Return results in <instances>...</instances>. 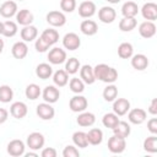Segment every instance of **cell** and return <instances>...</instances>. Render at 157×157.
<instances>
[{
    "mask_svg": "<svg viewBox=\"0 0 157 157\" xmlns=\"http://www.w3.org/2000/svg\"><path fill=\"white\" fill-rule=\"evenodd\" d=\"M139 33L142 38L150 39L156 34V25L153 21H144L139 26Z\"/></svg>",
    "mask_w": 157,
    "mask_h": 157,
    "instance_id": "cell-15",
    "label": "cell"
},
{
    "mask_svg": "<svg viewBox=\"0 0 157 157\" xmlns=\"http://www.w3.org/2000/svg\"><path fill=\"white\" fill-rule=\"evenodd\" d=\"M118 80V71H117V69H114V67H109V71H108V74H107V77H105V80H104V82L105 83H114L115 81Z\"/></svg>",
    "mask_w": 157,
    "mask_h": 157,
    "instance_id": "cell-46",
    "label": "cell"
},
{
    "mask_svg": "<svg viewBox=\"0 0 157 157\" xmlns=\"http://www.w3.org/2000/svg\"><path fill=\"white\" fill-rule=\"evenodd\" d=\"M42 97L44 99V102L47 103H55L59 101L60 98V91L59 88L55 86V85H49V86H45L43 92H42Z\"/></svg>",
    "mask_w": 157,
    "mask_h": 157,
    "instance_id": "cell-8",
    "label": "cell"
},
{
    "mask_svg": "<svg viewBox=\"0 0 157 157\" xmlns=\"http://www.w3.org/2000/svg\"><path fill=\"white\" fill-rule=\"evenodd\" d=\"M120 119L118 118V115L113 112V113H105L104 115H103V118H102V124L105 126V128H109V129H113L117 124H118V121H119Z\"/></svg>",
    "mask_w": 157,
    "mask_h": 157,
    "instance_id": "cell-42",
    "label": "cell"
},
{
    "mask_svg": "<svg viewBox=\"0 0 157 157\" xmlns=\"http://www.w3.org/2000/svg\"><path fill=\"white\" fill-rule=\"evenodd\" d=\"M146 118H147V113L142 108H134V109H129L128 112V119L131 124L140 125L146 120Z\"/></svg>",
    "mask_w": 157,
    "mask_h": 157,
    "instance_id": "cell-10",
    "label": "cell"
},
{
    "mask_svg": "<svg viewBox=\"0 0 157 157\" xmlns=\"http://www.w3.org/2000/svg\"><path fill=\"white\" fill-rule=\"evenodd\" d=\"M4 45H5V43H4V40L0 38V54H1L2 50H4Z\"/></svg>",
    "mask_w": 157,
    "mask_h": 157,
    "instance_id": "cell-52",
    "label": "cell"
},
{
    "mask_svg": "<svg viewBox=\"0 0 157 157\" xmlns=\"http://www.w3.org/2000/svg\"><path fill=\"white\" fill-rule=\"evenodd\" d=\"M56 155H58V152L54 147H45L40 152L42 157H56Z\"/></svg>",
    "mask_w": 157,
    "mask_h": 157,
    "instance_id": "cell-47",
    "label": "cell"
},
{
    "mask_svg": "<svg viewBox=\"0 0 157 157\" xmlns=\"http://www.w3.org/2000/svg\"><path fill=\"white\" fill-rule=\"evenodd\" d=\"M147 130H148L151 134H153V135L157 134V119H156V118H151V119L147 121Z\"/></svg>",
    "mask_w": 157,
    "mask_h": 157,
    "instance_id": "cell-48",
    "label": "cell"
},
{
    "mask_svg": "<svg viewBox=\"0 0 157 157\" xmlns=\"http://www.w3.org/2000/svg\"><path fill=\"white\" fill-rule=\"evenodd\" d=\"M2 29H4V22L0 21V34H2Z\"/></svg>",
    "mask_w": 157,
    "mask_h": 157,
    "instance_id": "cell-54",
    "label": "cell"
},
{
    "mask_svg": "<svg viewBox=\"0 0 157 157\" xmlns=\"http://www.w3.org/2000/svg\"><path fill=\"white\" fill-rule=\"evenodd\" d=\"M13 98V91L9 85H1L0 86V102L2 103H10Z\"/></svg>",
    "mask_w": 157,
    "mask_h": 157,
    "instance_id": "cell-40",
    "label": "cell"
},
{
    "mask_svg": "<svg viewBox=\"0 0 157 157\" xmlns=\"http://www.w3.org/2000/svg\"><path fill=\"white\" fill-rule=\"evenodd\" d=\"M72 142L76 147L80 148H86L88 146V140H87V132L85 131H75L72 134Z\"/></svg>",
    "mask_w": 157,
    "mask_h": 157,
    "instance_id": "cell-32",
    "label": "cell"
},
{
    "mask_svg": "<svg viewBox=\"0 0 157 157\" xmlns=\"http://www.w3.org/2000/svg\"><path fill=\"white\" fill-rule=\"evenodd\" d=\"M15 16H16V23H17V25H21V26L32 25V22H33V20H34L33 13H32L29 10H27V9L18 10Z\"/></svg>",
    "mask_w": 157,
    "mask_h": 157,
    "instance_id": "cell-20",
    "label": "cell"
},
{
    "mask_svg": "<svg viewBox=\"0 0 157 157\" xmlns=\"http://www.w3.org/2000/svg\"><path fill=\"white\" fill-rule=\"evenodd\" d=\"M112 130H113V134H115V135H118V136H121V137H125V139H126V137L130 135V132H131L130 125H129L126 121H124V120H119L118 124H117Z\"/></svg>",
    "mask_w": 157,
    "mask_h": 157,
    "instance_id": "cell-30",
    "label": "cell"
},
{
    "mask_svg": "<svg viewBox=\"0 0 157 157\" xmlns=\"http://www.w3.org/2000/svg\"><path fill=\"white\" fill-rule=\"evenodd\" d=\"M63 156L64 157H78L80 152L75 145H67L63 150Z\"/></svg>",
    "mask_w": 157,
    "mask_h": 157,
    "instance_id": "cell-44",
    "label": "cell"
},
{
    "mask_svg": "<svg viewBox=\"0 0 157 157\" xmlns=\"http://www.w3.org/2000/svg\"><path fill=\"white\" fill-rule=\"evenodd\" d=\"M36 75L42 80H48L53 75V67L48 63H40L36 67Z\"/></svg>",
    "mask_w": 157,
    "mask_h": 157,
    "instance_id": "cell-26",
    "label": "cell"
},
{
    "mask_svg": "<svg viewBox=\"0 0 157 157\" xmlns=\"http://www.w3.org/2000/svg\"><path fill=\"white\" fill-rule=\"evenodd\" d=\"M109 65H107V64H97L94 67H93V74H94V77H96V80H99V81H102V82H104V80H105V77H107V74H108V71H109Z\"/></svg>",
    "mask_w": 157,
    "mask_h": 157,
    "instance_id": "cell-36",
    "label": "cell"
},
{
    "mask_svg": "<svg viewBox=\"0 0 157 157\" xmlns=\"http://www.w3.org/2000/svg\"><path fill=\"white\" fill-rule=\"evenodd\" d=\"M25 94L28 99L31 101H36L37 98H39V96L42 94V90L37 83H29L26 90H25Z\"/></svg>",
    "mask_w": 157,
    "mask_h": 157,
    "instance_id": "cell-37",
    "label": "cell"
},
{
    "mask_svg": "<svg viewBox=\"0 0 157 157\" xmlns=\"http://www.w3.org/2000/svg\"><path fill=\"white\" fill-rule=\"evenodd\" d=\"M7 153L12 157H20V156H23L25 155V150H26V144L22 141V140H18V139H15V140H11L9 144H7Z\"/></svg>",
    "mask_w": 157,
    "mask_h": 157,
    "instance_id": "cell-7",
    "label": "cell"
},
{
    "mask_svg": "<svg viewBox=\"0 0 157 157\" xmlns=\"http://www.w3.org/2000/svg\"><path fill=\"white\" fill-rule=\"evenodd\" d=\"M76 123L82 126V128H88V126H92L94 123H96V115L91 112H81L78 113V117L76 119Z\"/></svg>",
    "mask_w": 157,
    "mask_h": 157,
    "instance_id": "cell-22",
    "label": "cell"
},
{
    "mask_svg": "<svg viewBox=\"0 0 157 157\" xmlns=\"http://www.w3.org/2000/svg\"><path fill=\"white\" fill-rule=\"evenodd\" d=\"M80 31L85 36H94L98 32V25L93 20H83L80 25Z\"/></svg>",
    "mask_w": 157,
    "mask_h": 157,
    "instance_id": "cell-24",
    "label": "cell"
},
{
    "mask_svg": "<svg viewBox=\"0 0 157 157\" xmlns=\"http://www.w3.org/2000/svg\"><path fill=\"white\" fill-rule=\"evenodd\" d=\"M52 76H53V82L56 87H64L69 82V74L63 69L56 70Z\"/></svg>",
    "mask_w": 157,
    "mask_h": 157,
    "instance_id": "cell-29",
    "label": "cell"
},
{
    "mask_svg": "<svg viewBox=\"0 0 157 157\" xmlns=\"http://www.w3.org/2000/svg\"><path fill=\"white\" fill-rule=\"evenodd\" d=\"M87 105H88L87 98L83 97V96H81V94H76V96H74L69 101V108L74 113H81V112L86 110L87 109Z\"/></svg>",
    "mask_w": 157,
    "mask_h": 157,
    "instance_id": "cell-6",
    "label": "cell"
},
{
    "mask_svg": "<svg viewBox=\"0 0 157 157\" xmlns=\"http://www.w3.org/2000/svg\"><path fill=\"white\" fill-rule=\"evenodd\" d=\"M23 156H26V157H38L39 155L37 152H25Z\"/></svg>",
    "mask_w": 157,
    "mask_h": 157,
    "instance_id": "cell-51",
    "label": "cell"
},
{
    "mask_svg": "<svg viewBox=\"0 0 157 157\" xmlns=\"http://www.w3.org/2000/svg\"><path fill=\"white\" fill-rule=\"evenodd\" d=\"M9 119V112L5 108H0V124H4Z\"/></svg>",
    "mask_w": 157,
    "mask_h": 157,
    "instance_id": "cell-50",
    "label": "cell"
},
{
    "mask_svg": "<svg viewBox=\"0 0 157 157\" xmlns=\"http://www.w3.org/2000/svg\"><path fill=\"white\" fill-rule=\"evenodd\" d=\"M102 96L105 102H113L118 97V87L114 83H108V86L103 90Z\"/></svg>",
    "mask_w": 157,
    "mask_h": 157,
    "instance_id": "cell-38",
    "label": "cell"
},
{
    "mask_svg": "<svg viewBox=\"0 0 157 157\" xmlns=\"http://www.w3.org/2000/svg\"><path fill=\"white\" fill-rule=\"evenodd\" d=\"M45 43H48L50 47L54 45L55 43H58L59 40V32L54 28H47L42 32V34L39 36Z\"/></svg>",
    "mask_w": 157,
    "mask_h": 157,
    "instance_id": "cell-25",
    "label": "cell"
},
{
    "mask_svg": "<svg viewBox=\"0 0 157 157\" xmlns=\"http://www.w3.org/2000/svg\"><path fill=\"white\" fill-rule=\"evenodd\" d=\"M80 78L85 82V85H92L96 81L94 74H93V67L88 64H85L80 67Z\"/></svg>",
    "mask_w": 157,
    "mask_h": 157,
    "instance_id": "cell-21",
    "label": "cell"
},
{
    "mask_svg": "<svg viewBox=\"0 0 157 157\" xmlns=\"http://www.w3.org/2000/svg\"><path fill=\"white\" fill-rule=\"evenodd\" d=\"M69 87H70L71 92H74L76 94H80L85 91V82L78 77H72L69 81Z\"/></svg>",
    "mask_w": 157,
    "mask_h": 157,
    "instance_id": "cell-41",
    "label": "cell"
},
{
    "mask_svg": "<svg viewBox=\"0 0 157 157\" xmlns=\"http://www.w3.org/2000/svg\"><path fill=\"white\" fill-rule=\"evenodd\" d=\"M98 18L102 23H112L117 18V12L112 6H103L98 10Z\"/></svg>",
    "mask_w": 157,
    "mask_h": 157,
    "instance_id": "cell-11",
    "label": "cell"
},
{
    "mask_svg": "<svg viewBox=\"0 0 157 157\" xmlns=\"http://www.w3.org/2000/svg\"><path fill=\"white\" fill-rule=\"evenodd\" d=\"M28 113V108L27 104L25 102H13L10 107V114L15 118V119H23Z\"/></svg>",
    "mask_w": 157,
    "mask_h": 157,
    "instance_id": "cell-14",
    "label": "cell"
},
{
    "mask_svg": "<svg viewBox=\"0 0 157 157\" xmlns=\"http://www.w3.org/2000/svg\"><path fill=\"white\" fill-rule=\"evenodd\" d=\"M11 53H12V56L15 59H18V60L25 59L27 56V54H28V45H27V43L23 42V40L16 42L12 45V48H11Z\"/></svg>",
    "mask_w": 157,
    "mask_h": 157,
    "instance_id": "cell-18",
    "label": "cell"
},
{
    "mask_svg": "<svg viewBox=\"0 0 157 157\" xmlns=\"http://www.w3.org/2000/svg\"><path fill=\"white\" fill-rule=\"evenodd\" d=\"M34 48H36V50H37L38 53H45V52L50 48V45H49L48 43H45V42L39 37V38H37L36 42H34Z\"/></svg>",
    "mask_w": 157,
    "mask_h": 157,
    "instance_id": "cell-45",
    "label": "cell"
},
{
    "mask_svg": "<svg viewBox=\"0 0 157 157\" xmlns=\"http://www.w3.org/2000/svg\"><path fill=\"white\" fill-rule=\"evenodd\" d=\"M60 9L63 12H74L76 9V0H60Z\"/></svg>",
    "mask_w": 157,
    "mask_h": 157,
    "instance_id": "cell-43",
    "label": "cell"
},
{
    "mask_svg": "<svg viewBox=\"0 0 157 157\" xmlns=\"http://www.w3.org/2000/svg\"><path fill=\"white\" fill-rule=\"evenodd\" d=\"M36 113L42 120H52L55 115V109L53 108V105L50 103L43 102V103H39L37 105Z\"/></svg>",
    "mask_w": 157,
    "mask_h": 157,
    "instance_id": "cell-4",
    "label": "cell"
},
{
    "mask_svg": "<svg viewBox=\"0 0 157 157\" xmlns=\"http://www.w3.org/2000/svg\"><path fill=\"white\" fill-rule=\"evenodd\" d=\"M139 13V6L135 1H126L121 6L123 17H135Z\"/></svg>",
    "mask_w": 157,
    "mask_h": 157,
    "instance_id": "cell-28",
    "label": "cell"
},
{
    "mask_svg": "<svg viewBox=\"0 0 157 157\" xmlns=\"http://www.w3.org/2000/svg\"><path fill=\"white\" fill-rule=\"evenodd\" d=\"M18 9H17V4L13 0H7L4 1L0 6V15L4 18H11L17 13Z\"/></svg>",
    "mask_w": 157,
    "mask_h": 157,
    "instance_id": "cell-12",
    "label": "cell"
},
{
    "mask_svg": "<svg viewBox=\"0 0 157 157\" xmlns=\"http://www.w3.org/2000/svg\"><path fill=\"white\" fill-rule=\"evenodd\" d=\"M66 52L63 49V48H59V47H54L49 50L48 53V60L50 64L53 65H59V64H63L66 61Z\"/></svg>",
    "mask_w": 157,
    "mask_h": 157,
    "instance_id": "cell-5",
    "label": "cell"
},
{
    "mask_svg": "<svg viewBox=\"0 0 157 157\" xmlns=\"http://www.w3.org/2000/svg\"><path fill=\"white\" fill-rule=\"evenodd\" d=\"M20 36H21V39L26 43L28 42H33L34 39H37L38 37V29L36 26L33 25H28V26H23V28L21 29L20 32Z\"/></svg>",
    "mask_w": 157,
    "mask_h": 157,
    "instance_id": "cell-19",
    "label": "cell"
},
{
    "mask_svg": "<svg viewBox=\"0 0 157 157\" xmlns=\"http://www.w3.org/2000/svg\"><path fill=\"white\" fill-rule=\"evenodd\" d=\"M47 22L52 26V27H63L66 23V16L63 11H58V10H53L49 11L45 16Z\"/></svg>",
    "mask_w": 157,
    "mask_h": 157,
    "instance_id": "cell-3",
    "label": "cell"
},
{
    "mask_svg": "<svg viewBox=\"0 0 157 157\" xmlns=\"http://www.w3.org/2000/svg\"><path fill=\"white\" fill-rule=\"evenodd\" d=\"M130 59H131V66L137 71H144L148 66V59L145 54H135Z\"/></svg>",
    "mask_w": 157,
    "mask_h": 157,
    "instance_id": "cell-23",
    "label": "cell"
},
{
    "mask_svg": "<svg viewBox=\"0 0 157 157\" xmlns=\"http://www.w3.org/2000/svg\"><path fill=\"white\" fill-rule=\"evenodd\" d=\"M126 148V140L125 137L118 136L115 134H113V136L109 137L108 140V150L112 153H121L124 152Z\"/></svg>",
    "mask_w": 157,
    "mask_h": 157,
    "instance_id": "cell-2",
    "label": "cell"
},
{
    "mask_svg": "<svg viewBox=\"0 0 157 157\" xmlns=\"http://www.w3.org/2000/svg\"><path fill=\"white\" fill-rule=\"evenodd\" d=\"M87 140H88V145H93V146L101 145L103 141V131L98 128H92L87 132Z\"/></svg>",
    "mask_w": 157,
    "mask_h": 157,
    "instance_id": "cell-27",
    "label": "cell"
},
{
    "mask_svg": "<svg viewBox=\"0 0 157 157\" xmlns=\"http://www.w3.org/2000/svg\"><path fill=\"white\" fill-rule=\"evenodd\" d=\"M81 45V39L78 37V34L74 33V32H69L64 36L63 38V47L67 50H76L78 49Z\"/></svg>",
    "mask_w": 157,
    "mask_h": 157,
    "instance_id": "cell-9",
    "label": "cell"
},
{
    "mask_svg": "<svg viewBox=\"0 0 157 157\" xmlns=\"http://www.w3.org/2000/svg\"><path fill=\"white\" fill-rule=\"evenodd\" d=\"M141 15L146 21L157 20V5L152 1L144 4L141 7Z\"/></svg>",
    "mask_w": 157,
    "mask_h": 157,
    "instance_id": "cell-17",
    "label": "cell"
},
{
    "mask_svg": "<svg viewBox=\"0 0 157 157\" xmlns=\"http://www.w3.org/2000/svg\"><path fill=\"white\" fill-rule=\"evenodd\" d=\"M148 113L152 114V115L157 114V98H152V101L150 103V107H148Z\"/></svg>",
    "mask_w": 157,
    "mask_h": 157,
    "instance_id": "cell-49",
    "label": "cell"
},
{
    "mask_svg": "<svg viewBox=\"0 0 157 157\" xmlns=\"http://www.w3.org/2000/svg\"><path fill=\"white\" fill-rule=\"evenodd\" d=\"M81 67V64H80V60L75 56L72 58H69L66 59L65 61V71L69 74V75H75Z\"/></svg>",
    "mask_w": 157,
    "mask_h": 157,
    "instance_id": "cell-35",
    "label": "cell"
},
{
    "mask_svg": "<svg viewBox=\"0 0 157 157\" xmlns=\"http://www.w3.org/2000/svg\"><path fill=\"white\" fill-rule=\"evenodd\" d=\"M17 23L11 21V20H7L4 22V29H2V36L6 37V38H11V37H15L17 34Z\"/></svg>",
    "mask_w": 157,
    "mask_h": 157,
    "instance_id": "cell-34",
    "label": "cell"
},
{
    "mask_svg": "<svg viewBox=\"0 0 157 157\" xmlns=\"http://www.w3.org/2000/svg\"><path fill=\"white\" fill-rule=\"evenodd\" d=\"M18 1H25V0H18Z\"/></svg>",
    "mask_w": 157,
    "mask_h": 157,
    "instance_id": "cell-55",
    "label": "cell"
},
{
    "mask_svg": "<svg viewBox=\"0 0 157 157\" xmlns=\"http://www.w3.org/2000/svg\"><path fill=\"white\" fill-rule=\"evenodd\" d=\"M118 55L121 59H130L134 55V47L129 42H123L118 47Z\"/></svg>",
    "mask_w": 157,
    "mask_h": 157,
    "instance_id": "cell-31",
    "label": "cell"
},
{
    "mask_svg": "<svg viewBox=\"0 0 157 157\" xmlns=\"http://www.w3.org/2000/svg\"><path fill=\"white\" fill-rule=\"evenodd\" d=\"M130 109V102L126 98H115L113 101V112L118 117L125 115Z\"/></svg>",
    "mask_w": 157,
    "mask_h": 157,
    "instance_id": "cell-16",
    "label": "cell"
},
{
    "mask_svg": "<svg viewBox=\"0 0 157 157\" xmlns=\"http://www.w3.org/2000/svg\"><path fill=\"white\" fill-rule=\"evenodd\" d=\"M142 147L146 152L148 153H156L157 152V136L156 135H151L148 137H146L144 140V144H142Z\"/></svg>",
    "mask_w": 157,
    "mask_h": 157,
    "instance_id": "cell-39",
    "label": "cell"
},
{
    "mask_svg": "<svg viewBox=\"0 0 157 157\" xmlns=\"http://www.w3.org/2000/svg\"><path fill=\"white\" fill-rule=\"evenodd\" d=\"M109 4H118V2H120L121 0H107Z\"/></svg>",
    "mask_w": 157,
    "mask_h": 157,
    "instance_id": "cell-53",
    "label": "cell"
},
{
    "mask_svg": "<svg viewBox=\"0 0 157 157\" xmlns=\"http://www.w3.org/2000/svg\"><path fill=\"white\" fill-rule=\"evenodd\" d=\"M96 4L91 0H86V1H82L80 5H78V15L82 17V18H90L92 17L94 13H96Z\"/></svg>",
    "mask_w": 157,
    "mask_h": 157,
    "instance_id": "cell-13",
    "label": "cell"
},
{
    "mask_svg": "<svg viewBox=\"0 0 157 157\" xmlns=\"http://www.w3.org/2000/svg\"><path fill=\"white\" fill-rule=\"evenodd\" d=\"M137 26V21L135 17H123L119 21V29L121 32H131Z\"/></svg>",
    "mask_w": 157,
    "mask_h": 157,
    "instance_id": "cell-33",
    "label": "cell"
},
{
    "mask_svg": "<svg viewBox=\"0 0 157 157\" xmlns=\"http://www.w3.org/2000/svg\"><path fill=\"white\" fill-rule=\"evenodd\" d=\"M44 144H45V137L42 132H38V131L31 132L26 140L27 147H29V150H32V151H38V150L43 148Z\"/></svg>",
    "mask_w": 157,
    "mask_h": 157,
    "instance_id": "cell-1",
    "label": "cell"
}]
</instances>
